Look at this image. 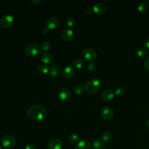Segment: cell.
I'll return each instance as SVG.
<instances>
[{
  "mask_svg": "<svg viewBox=\"0 0 149 149\" xmlns=\"http://www.w3.org/2000/svg\"><path fill=\"white\" fill-rule=\"evenodd\" d=\"M87 69L91 72H94L96 69V65L94 63L91 62L87 66Z\"/></svg>",
  "mask_w": 149,
  "mask_h": 149,
  "instance_id": "cell-29",
  "label": "cell"
},
{
  "mask_svg": "<svg viewBox=\"0 0 149 149\" xmlns=\"http://www.w3.org/2000/svg\"><path fill=\"white\" fill-rule=\"evenodd\" d=\"M144 67L147 70H149V56H148L144 61Z\"/></svg>",
  "mask_w": 149,
  "mask_h": 149,
  "instance_id": "cell-30",
  "label": "cell"
},
{
  "mask_svg": "<svg viewBox=\"0 0 149 149\" xmlns=\"http://www.w3.org/2000/svg\"><path fill=\"white\" fill-rule=\"evenodd\" d=\"M73 66L77 69H81L84 66V62L81 59H76L73 61Z\"/></svg>",
  "mask_w": 149,
  "mask_h": 149,
  "instance_id": "cell-24",
  "label": "cell"
},
{
  "mask_svg": "<svg viewBox=\"0 0 149 149\" xmlns=\"http://www.w3.org/2000/svg\"><path fill=\"white\" fill-rule=\"evenodd\" d=\"M144 46L146 48L149 49V38H147L144 42Z\"/></svg>",
  "mask_w": 149,
  "mask_h": 149,
  "instance_id": "cell-31",
  "label": "cell"
},
{
  "mask_svg": "<svg viewBox=\"0 0 149 149\" xmlns=\"http://www.w3.org/2000/svg\"><path fill=\"white\" fill-rule=\"evenodd\" d=\"M59 23V20L56 17H52L49 18L47 20L46 26L49 30V29L52 30V29H56L58 26Z\"/></svg>",
  "mask_w": 149,
  "mask_h": 149,
  "instance_id": "cell-10",
  "label": "cell"
},
{
  "mask_svg": "<svg viewBox=\"0 0 149 149\" xmlns=\"http://www.w3.org/2000/svg\"><path fill=\"white\" fill-rule=\"evenodd\" d=\"M61 68L59 65L56 64H54L50 66V70H49V74L50 76L52 77H56L58 76L60 73H61Z\"/></svg>",
  "mask_w": 149,
  "mask_h": 149,
  "instance_id": "cell-16",
  "label": "cell"
},
{
  "mask_svg": "<svg viewBox=\"0 0 149 149\" xmlns=\"http://www.w3.org/2000/svg\"><path fill=\"white\" fill-rule=\"evenodd\" d=\"M48 32H49V29H48V28L44 29H43V30H42V34H44V35L47 34L48 33Z\"/></svg>",
  "mask_w": 149,
  "mask_h": 149,
  "instance_id": "cell-35",
  "label": "cell"
},
{
  "mask_svg": "<svg viewBox=\"0 0 149 149\" xmlns=\"http://www.w3.org/2000/svg\"><path fill=\"white\" fill-rule=\"evenodd\" d=\"M146 126L148 128H149V119H147V121L146 122Z\"/></svg>",
  "mask_w": 149,
  "mask_h": 149,
  "instance_id": "cell-36",
  "label": "cell"
},
{
  "mask_svg": "<svg viewBox=\"0 0 149 149\" xmlns=\"http://www.w3.org/2000/svg\"><path fill=\"white\" fill-rule=\"evenodd\" d=\"M101 87V82L97 79H90L86 84L85 89L88 93L93 95L96 94Z\"/></svg>",
  "mask_w": 149,
  "mask_h": 149,
  "instance_id": "cell-2",
  "label": "cell"
},
{
  "mask_svg": "<svg viewBox=\"0 0 149 149\" xmlns=\"http://www.w3.org/2000/svg\"><path fill=\"white\" fill-rule=\"evenodd\" d=\"M74 73H75V69L74 66L70 65L66 66L63 71V76L66 79L72 78L74 76Z\"/></svg>",
  "mask_w": 149,
  "mask_h": 149,
  "instance_id": "cell-9",
  "label": "cell"
},
{
  "mask_svg": "<svg viewBox=\"0 0 149 149\" xmlns=\"http://www.w3.org/2000/svg\"><path fill=\"white\" fill-rule=\"evenodd\" d=\"M14 23V19L13 17L9 15V14H6L3 15L0 21L1 25L3 28H9L11 27Z\"/></svg>",
  "mask_w": 149,
  "mask_h": 149,
  "instance_id": "cell-5",
  "label": "cell"
},
{
  "mask_svg": "<svg viewBox=\"0 0 149 149\" xmlns=\"http://www.w3.org/2000/svg\"><path fill=\"white\" fill-rule=\"evenodd\" d=\"M30 2L34 5H38L42 2V1L41 0H30Z\"/></svg>",
  "mask_w": 149,
  "mask_h": 149,
  "instance_id": "cell-32",
  "label": "cell"
},
{
  "mask_svg": "<svg viewBox=\"0 0 149 149\" xmlns=\"http://www.w3.org/2000/svg\"><path fill=\"white\" fill-rule=\"evenodd\" d=\"M115 96V93L110 89H106L104 90L101 93V98L105 101H109L112 100Z\"/></svg>",
  "mask_w": 149,
  "mask_h": 149,
  "instance_id": "cell-11",
  "label": "cell"
},
{
  "mask_svg": "<svg viewBox=\"0 0 149 149\" xmlns=\"http://www.w3.org/2000/svg\"><path fill=\"white\" fill-rule=\"evenodd\" d=\"M91 143L86 139H82L80 140L76 147V149H91Z\"/></svg>",
  "mask_w": 149,
  "mask_h": 149,
  "instance_id": "cell-15",
  "label": "cell"
},
{
  "mask_svg": "<svg viewBox=\"0 0 149 149\" xmlns=\"http://www.w3.org/2000/svg\"><path fill=\"white\" fill-rule=\"evenodd\" d=\"M101 139L105 143H108L112 140V135L110 132H105L102 134Z\"/></svg>",
  "mask_w": 149,
  "mask_h": 149,
  "instance_id": "cell-21",
  "label": "cell"
},
{
  "mask_svg": "<svg viewBox=\"0 0 149 149\" xmlns=\"http://www.w3.org/2000/svg\"><path fill=\"white\" fill-rule=\"evenodd\" d=\"M41 59L44 64H49L52 62V55L49 52H44L41 56Z\"/></svg>",
  "mask_w": 149,
  "mask_h": 149,
  "instance_id": "cell-17",
  "label": "cell"
},
{
  "mask_svg": "<svg viewBox=\"0 0 149 149\" xmlns=\"http://www.w3.org/2000/svg\"><path fill=\"white\" fill-rule=\"evenodd\" d=\"M62 38L66 41H71L74 38V33L72 29H66L62 31Z\"/></svg>",
  "mask_w": 149,
  "mask_h": 149,
  "instance_id": "cell-12",
  "label": "cell"
},
{
  "mask_svg": "<svg viewBox=\"0 0 149 149\" xmlns=\"http://www.w3.org/2000/svg\"><path fill=\"white\" fill-rule=\"evenodd\" d=\"M25 53L30 56H36L40 53L39 47L36 44H30L27 45L25 48Z\"/></svg>",
  "mask_w": 149,
  "mask_h": 149,
  "instance_id": "cell-6",
  "label": "cell"
},
{
  "mask_svg": "<svg viewBox=\"0 0 149 149\" xmlns=\"http://www.w3.org/2000/svg\"><path fill=\"white\" fill-rule=\"evenodd\" d=\"M114 93H115V94H116V95L120 97V96H122V95H123V94H124V90H123V89L122 88H121V87H118V88H117L115 90V91Z\"/></svg>",
  "mask_w": 149,
  "mask_h": 149,
  "instance_id": "cell-28",
  "label": "cell"
},
{
  "mask_svg": "<svg viewBox=\"0 0 149 149\" xmlns=\"http://www.w3.org/2000/svg\"><path fill=\"white\" fill-rule=\"evenodd\" d=\"M51 47V44L48 41H44L41 43V49L42 51H48Z\"/></svg>",
  "mask_w": 149,
  "mask_h": 149,
  "instance_id": "cell-25",
  "label": "cell"
},
{
  "mask_svg": "<svg viewBox=\"0 0 149 149\" xmlns=\"http://www.w3.org/2000/svg\"><path fill=\"white\" fill-rule=\"evenodd\" d=\"M84 13H85L86 15H90V14H91V13H92V10H91V9L90 8H86V9L84 10Z\"/></svg>",
  "mask_w": 149,
  "mask_h": 149,
  "instance_id": "cell-34",
  "label": "cell"
},
{
  "mask_svg": "<svg viewBox=\"0 0 149 149\" xmlns=\"http://www.w3.org/2000/svg\"><path fill=\"white\" fill-rule=\"evenodd\" d=\"M101 115L104 120H110L113 116V111L111 107H106L101 111Z\"/></svg>",
  "mask_w": 149,
  "mask_h": 149,
  "instance_id": "cell-7",
  "label": "cell"
},
{
  "mask_svg": "<svg viewBox=\"0 0 149 149\" xmlns=\"http://www.w3.org/2000/svg\"><path fill=\"white\" fill-rule=\"evenodd\" d=\"M69 141L72 143H76L77 142L79 141L80 137L79 136L76 134H70L68 137Z\"/></svg>",
  "mask_w": 149,
  "mask_h": 149,
  "instance_id": "cell-26",
  "label": "cell"
},
{
  "mask_svg": "<svg viewBox=\"0 0 149 149\" xmlns=\"http://www.w3.org/2000/svg\"><path fill=\"white\" fill-rule=\"evenodd\" d=\"M136 54L139 57H141V58H144L148 55V52L147 50L145 48L142 47H140L137 49Z\"/></svg>",
  "mask_w": 149,
  "mask_h": 149,
  "instance_id": "cell-23",
  "label": "cell"
},
{
  "mask_svg": "<svg viewBox=\"0 0 149 149\" xmlns=\"http://www.w3.org/2000/svg\"><path fill=\"white\" fill-rule=\"evenodd\" d=\"M105 143L102 139H96L93 143V146L94 149H104L105 147Z\"/></svg>",
  "mask_w": 149,
  "mask_h": 149,
  "instance_id": "cell-18",
  "label": "cell"
},
{
  "mask_svg": "<svg viewBox=\"0 0 149 149\" xmlns=\"http://www.w3.org/2000/svg\"><path fill=\"white\" fill-rule=\"evenodd\" d=\"M148 8L147 4L144 2L140 3L137 6V11L140 13H145Z\"/></svg>",
  "mask_w": 149,
  "mask_h": 149,
  "instance_id": "cell-22",
  "label": "cell"
},
{
  "mask_svg": "<svg viewBox=\"0 0 149 149\" xmlns=\"http://www.w3.org/2000/svg\"><path fill=\"white\" fill-rule=\"evenodd\" d=\"M75 24V19L73 17L68 18L65 23V25L66 27H73Z\"/></svg>",
  "mask_w": 149,
  "mask_h": 149,
  "instance_id": "cell-27",
  "label": "cell"
},
{
  "mask_svg": "<svg viewBox=\"0 0 149 149\" xmlns=\"http://www.w3.org/2000/svg\"><path fill=\"white\" fill-rule=\"evenodd\" d=\"M25 149H36V148L34 145H33L31 144H29L26 146Z\"/></svg>",
  "mask_w": 149,
  "mask_h": 149,
  "instance_id": "cell-33",
  "label": "cell"
},
{
  "mask_svg": "<svg viewBox=\"0 0 149 149\" xmlns=\"http://www.w3.org/2000/svg\"><path fill=\"white\" fill-rule=\"evenodd\" d=\"M82 54L83 57L89 62H93L97 58L96 51L94 49L90 47L84 49Z\"/></svg>",
  "mask_w": 149,
  "mask_h": 149,
  "instance_id": "cell-4",
  "label": "cell"
},
{
  "mask_svg": "<svg viewBox=\"0 0 149 149\" xmlns=\"http://www.w3.org/2000/svg\"><path fill=\"white\" fill-rule=\"evenodd\" d=\"M28 116L36 121H42L46 116L47 112L45 108L41 105H35L30 107L27 111Z\"/></svg>",
  "mask_w": 149,
  "mask_h": 149,
  "instance_id": "cell-1",
  "label": "cell"
},
{
  "mask_svg": "<svg viewBox=\"0 0 149 149\" xmlns=\"http://www.w3.org/2000/svg\"><path fill=\"white\" fill-rule=\"evenodd\" d=\"M93 10L97 15H102L106 10V8L103 3H96L93 6Z\"/></svg>",
  "mask_w": 149,
  "mask_h": 149,
  "instance_id": "cell-14",
  "label": "cell"
},
{
  "mask_svg": "<svg viewBox=\"0 0 149 149\" xmlns=\"http://www.w3.org/2000/svg\"><path fill=\"white\" fill-rule=\"evenodd\" d=\"M49 70H50V67L48 65L44 64V63L39 65L37 68L38 72L42 74H47L49 72Z\"/></svg>",
  "mask_w": 149,
  "mask_h": 149,
  "instance_id": "cell-19",
  "label": "cell"
},
{
  "mask_svg": "<svg viewBox=\"0 0 149 149\" xmlns=\"http://www.w3.org/2000/svg\"><path fill=\"white\" fill-rule=\"evenodd\" d=\"M85 87L81 85V84H78L74 88V92L77 95H81L83 94L84 93L85 91Z\"/></svg>",
  "mask_w": 149,
  "mask_h": 149,
  "instance_id": "cell-20",
  "label": "cell"
},
{
  "mask_svg": "<svg viewBox=\"0 0 149 149\" xmlns=\"http://www.w3.org/2000/svg\"><path fill=\"white\" fill-rule=\"evenodd\" d=\"M71 97L70 91L67 88H62L58 92V97L62 101H66Z\"/></svg>",
  "mask_w": 149,
  "mask_h": 149,
  "instance_id": "cell-13",
  "label": "cell"
},
{
  "mask_svg": "<svg viewBox=\"0 0 149 149\" xmlns=\"http://www.w3.org/2000/svg\"><path fill=\"white\" fill-rule=\"evenodd\" d=\"M1 144L3 147L10 148L15 146L16 144V140L13 136L6 135L2 137L1 140Z\"/></svg>",
  "mask_w": 149,
  "mask_h": 149,
  "instance_id": "cell-3",
  "label": "cell"
},
{
  "mask_svg": "<svg viewBox=\"0 0 149 149\" xmlns=\"http://www.w3.org/2000/svg\"><path fill=\"white\" fill-rule=\"evenodd\" d=\"M146 3L147 5H149V0H146Z\"/></svg>",
  "mask_w": 149,
  "mask_h": 149,
  "instance_id": "cell-37",
  "label": "cell"
},
{
  "mask_svg": "<svg viewBox=\"0 0 149 149\" xmlns=\"http://www.w3.org/2000/svg\"><path fill=\"white\" fill-rule=\"evenodd\" d=\"M62 146V142L59 139H51L48 144V149H61Z\"/></svg>",
  "mask_w": 149,
  "mask_h": 149,
  "instance_id": "cell-8",
  "label": "cell"
},
{
  "mask_svg": "<svg viewBox=\"0 0 149 149\" xmlns=\"http://www.w3.org/2000/svg\"><path fill=\"white\" fill-rule=\"evenodd\" d=\"M0 149H1V146H0Z\"/></svg>",
  "mask_w": 149,
  "mask_h": 149,
  "instance_id": "cell-38",
  "label": "cell"
}]
</instances>
